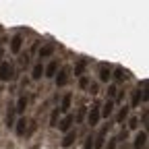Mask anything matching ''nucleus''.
<instances>
[{"mask_svg": "<svg viewBox=\"0 0 149 149\" xmlns=\"http://www.w3.org/2000/svg\"><path fill=\"white\" fill-rule=\"evenodd\" d=\"M145 143H147V133H139L135 137V147L141 149V147H145Z\"/></svg>", "mask_w": 149, "mask_h": 149, "instance_id": "nucleus-9", "label": "nucleus"}, {"mask_svg": "<svg viewBox=\"0 0 149 149\" xmlns=\"http://www.w3.org/2000/svg\"><path fill=\"white\" fill-rule=\"evenodd\" d=\"M52 52H54V44L44 46V48L40 50V58H48V56H52Z\"/></svg>", "mask_w": 149, "mask_h": 149, "instance_id": "nucleus-10", "label": "nucleus"}, {"mask_svg": "<svg viewBox=\"0 0 149 149\" xmlns=\"http://www.w3.org/2000/svg\"><path fill=\"white\" fill-rule=\"evenodd\" d=\"M56 68H58V62H56V60H52L46 68H44V72H46V77H54V74H56Z\"/></svg>", "mask_w": 149, "mask_h": 149, "instance_id": "nucleus-8", "label": "nucleus"}, {"mask_svg": "<svg viewBox=\"0 0 149 149\" xmlns=\"http://www.w3.org/2000/svg\"><path fill=\"white\" fill-rule=\"evenodd\" d=\"M108 79H110V68H108V66H102V68H100V81L106 83Z\"/></svg>", "mask_w": 149, "mask_h": 149, "instance_id": "nucleus-16", "label": "nucleus"}, {"mask_svg": "<svg viewBox=\"0 0 149 149\" xmlns=\"http://www.w3.org/2000/svg\"><path fill=\"white\" fill-rule=\"evenodd\" d=\"M21 46H23V40H21V35H15L13 40H10V52H13V54H19Z\"/></svg>", "mask_w": 149, "mask_h": 149, "instance_id": "nucleus-3", "label": "nucleus"}, {"mask_svg": "<svg viewBox=\"0 0 149 149\" xmlns=\"http://www.w3.org/2000/svg\"><path fill=\"white\" fill-rule=\"evenodd\" d=\"M70 93H66V95L62 97V106H60V112H68V108H70Z\"/></svg>", "mask_w": 149, "mask_h": 149, "instance_id": "nucleus-13", "label": "nucleus"}, {"mask_svg": "<svg viewBox=\"0 0 149 149\" xmlns=\"http://www.w3.org/2000/svg\"><path fill=\"white\" fill-rule=\"evenodd\" d=\"M74 139H77V130H68V135H66L64 141H62V147H70Z\"/></svg>", "mask_w": 149, "mask_h": 149, "instance_id": "nucleus-7", "label": "nucleus"}, {"mask_svg": "<svg viewBox=\"0 0 149 149\" xmlns=\"http://www.w3.org/2000/svg\"><path fill=\"white\" fill-rule=\"evenodd\" d=\"M25 108H27V97H19V102H17V108H15V112H25Z\"/></svg>", "mask_w": 149, "mask_h": 149, "instance_id": "nucleus-15", "label": "nucleus"}, {"mask_svg": "<svg viewBox=\"0 0 149 149\" xmlns=\"http://www.w3.org/2000/svg\"><path fill=\"white\" fill-rule=\"evenodd\" d=\"M42 74H44V66H42V64H35V66H33V72H31V77L37 81V79H42Z\"/></svg>", "mask_w": 149, "mask_h": 149, "instance_id": "nucleus-11", "label": "nucleus"}, {"mask_svg": "<svg viewBox=\"0 0 149 149\" xmlns=\"http://www.w3.org/2000/svg\"><path fill=\"white\" fill-rule=\"evenodd\" d=\"M112 112H114V102H112V100H108L106 104H104V110L100 112V116H112Z\"/></svg>", "mask_w": 149, "mask_h": 149, "instance_id": "nucleus-5", "label": "nucleus"}, {"mask_svg": "<svg viewBox=\"0 0 149 149\" xmlns=\"http://www.w3.org/2000/svg\"><path fill=\"white\" fill-rule=\"evenodd\" d=\"M58 114H60V110L56 108V110L52 112V116H50V126H58Z\"/></svg>", "mask_w": 149, "mask_h": 149, "instance_id": "nucleus-17", "label": "nucleus"}, {"mask_svg": "<svg viewBox=\"0 0 149 149\" xmlns=\"http://www.w3.org/2000/svg\"><path fill=\"white\" fill-rule=\"evenodd\" d=\"M13 79V66L8 62H2L0 64V81H8Z\"/></svg>", "mask_w": 149, "mask_h": 149, "instance_id": "nucleus-1", "label": "nucleus"}, {"mask_svg": "<svg viewBox=\"0 0 149 149\" xmlns=\"http://www.w3.org/2000/svg\"><path fill=\"white\" fill-rule=\"evenodd\" d=\"M126 116H128V108L124 106V108L120 110V114H118V122H124V118H126Z\"/></svg>", "mask_w": 149, "mask_h": 149, "instance_id": "nucleus-18", "label": "nucleus"}, {"mask_svg": "<svg viewBox=\"0 0 149 149\" xmlns=\"http://www.w3.org/2000/svg\"><path fill=\"white\" fill-rule=\"evenodd\" d=\"M79 85H81V87H87V85H89V79H87V77H81Z\"/></svg>", "mask_w": 149, "mask_h": 149, "instance_id": "nucleus-23", "label": "nucleus"}, {"mask_svg": "<svg viewBox=\"0 0 149 149\" xmlns=\"http://www.w3.org/2000/svg\"><path fill=\"white\" fill-rule=\"evenodd\" d=\"M116 91H118V89H116L114 85H110V87H108V95H110V97H114V95H116Z\"/></svg>", "mask_w": 149, "mask_h": 149, "instance_id": "nucleus-21", "label": "nucleus"}, {"mask_svg": "<svg viewBox=\"0 0 149 149\" xmlns=\"http://www.w3.org/2000/svg\"><path fill=\"white\" fill-rule=\"evenodd\" d=\"M83 116H85V108H81V110H79V114H77V120H81Z\"/></svg>", "mask_w": 149, "mask_h": 149, "instance_id": "nucleus-26", "label": "nucleus"}, {"mask_svg": "<svg viewBox=\"0 0 149 149\" xmlns=\"http://www.w3.org/2000/svg\"><path fill=\"white\" fill-rule=\"evenodd\" d=\"M100 118H102V116H100V108H97V106H93L91 112H89V116H87V122H89L91 126H95V124L100 122Z\"/></svg>", "mask_w": 149, "mask_h": 149, "instance_id": "nucleus-2", "label": "nucleus"}, {"mask_svg": "<svg viewBox=\"0 0 149 149\" xmlns=\"http://www.w3.org/2000/svg\"><path fill=\"white\" fill-rule=\"evenodd\" d=\"M85 149H93V139L87 137V143H85Z\"/></svg>", "mask_w": 149, "mask_h": 149, "instance_id": "nucleus-24", "label": "nucleus"}, {"mask_svg": "<svg viewBox=\"0 0 149 149\" xmlns=\"http://www.w3.org/2000/svg\"><path fill=\"white\" fill-rule=\"evenodd\" d=\"M66 81H68V72H66V68H62L58 72V77H56V85L62 87V85H66Z\"/></svg>", "mask_w": 149, "mask_h": 149, "instance_id": "nucleus-6", "label": "nucleus"}, {"mask_svg": "<svg viewBox=\"0 0 149 149\" xmlns=\"http://www.w3.org/2000/svg\"><path fill=\"white\" fill-rule=\"evenodd\" d=\"M114 77L122 81V79H126V77H128V72H126V70H122V68H118V70H116V74H114Z\"/></svg>", "mask_w": 149, "mask_h": 149, "instance_id": "nucleus-19", "label": "nucleus"}, {"mask_svg": "<svg viewBox=\"0 0 149 149\" xmlns=\"http://www.w3.org/2000/svg\"><path fill=\"white\" fill-rule=\"evenodd\" d=\"M128 126H130V128H137V126H139V120H137V118H130V120H128Z\"/></svg>", "mask_w": 149, "mask_h": 149, "instance_id": "nucleus-22", "label": "nucleus"}, {"mask_svg": "<svg viewBox=\"0 0 149 149\" xmlns=\"http://www.w3.org/2000/svg\"><path fill=\"white\" fill-rule=\"evenodd\" d=\"M145 85H147V81L143 83V87H145ZM141 100H143V93H141V87H139V89L135 91V95H133V106H139Z\"/></svg>", "mask_w": 149, "mask_h": 149, "instance_id": "nucleus-14", "label": "nucleus"}, {"mask_svg": "<svg viewBox=\"0 0 149 149\" xmlns=\"http://www.w3.org/2000/svg\"><path fill=\"white\" fill-rule=\"evenodd\" d=\"M83 70H85V60H81V62L77 64V68H74V74H83Z\"/></svg>", "mask_w": 149, "mask_h": 149, "instance_id": "nucleus-20", "label": "nucleus"}, {"mask_svg": "<svg viewBox=\"0 0 149 149\" xmlns=\"http://www.w3.org/2000/svg\"><path fill=\"white\" fill-rule=\"evenodd\" d=\"M25 128H27V120H25V118H21V120L17 122V135H19V137L25 135Z\"/></svg>", "mask_w": 149, "mask_h": 149, "instance_id": "nucleus-12", "label": "nucleus"}, {"mask_svg": "<svg viewBox=\"0 0 149 149\" xmlns=\"http://www.w3.org/2000/svg\"><path fill=\"white\" fill-rule=\"evenodd\" d=\"M106 149H116V139H112L110 143H108V147Z\"/></svg>", "mask_w": 149, "mask_h": 149, "instance_id": "nucleus-25", "label": "nucleus"}, {"mask_svg": "<svg viewBox=\"0 0 149 149\" xmlns=\"http://www.w3.org/2000/svg\"><path fill=\"white\" fill-rule=\"evenodd\" d=\"M72 120H74L72 116H64V118L58 122V128H60V130H64V133H68V130H70V124H72Z\"/></svg>", "mask_w": 149, "mask_h": 149, "instance_id": "nucleus-4", "label": "nucleus"}]
</instances>
